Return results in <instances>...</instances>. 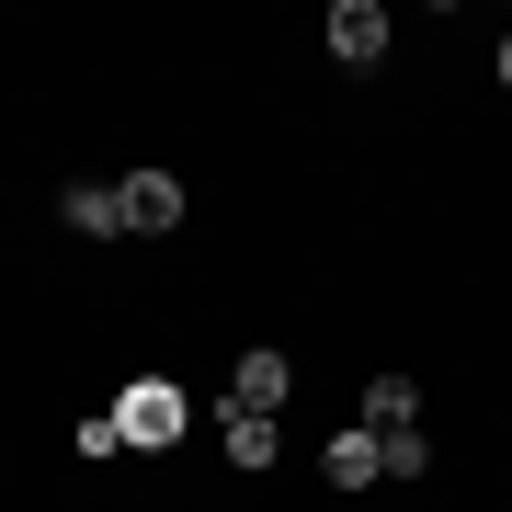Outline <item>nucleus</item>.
Instances as JSON below:
<instances>
[{"label":"nucleus","instance_id":"nucleus-1","mask_svg":"<svg viewBox=\"0 0 512 512\" xmlns=\"http://www.w3.org/2000/svg\"><path fill=\"white\" fill-rule=\"evenodd\" d=\"M183 421H194V399H183L171 376H126V387H114V433L148 444V456H160V444H183Z\"/></svg>","mask_w":512,"mask_h":512},{"label":"nucleus","instance_id":"nucleus-2","mask_svg":"<svg viewBox=\"0 0 512 512\" xmlns=\"http://www.w3.org/2000/svg\"><path fill=\"white\" fill-rule=\"evenodd\" d=\"M330 57H342V69H376L387 57V12L376 0H330Z\"/></svg>","mask_w":512,"mask_h":512},{"label":"nucleus","instance_id":"nucleus-3","mask_svg":"<svg viewBox=\"0 0 512 512\" xmlns=\"http://www.w3.org/2000/svg\"><path fill=\"white\" fill-rule=\"evenodd\" d=\"M285 387H296V365H285L274 342H262V353H239V376H228V410H262V421H274V410H285Z\"/></svg>","mask_w":512,"mask_h":512},{"label":"nucleus","instance_id":"nucleus-4","mask_svg":"<svg viewBox=\"0 0 512 512\" xmlns=\"http://www.w3.org/2000/svg\"><path fill=\"white\" fill-rule=\"evenodd\" d=\"M319 478H330V490H376V478H387V444L365 433V421H353V433H330V456H319Z\"/></svg>","mask_w":512,"mask_h":512},{"label":"nucleus","instance_id":"nucleus-5","mask_svg":"<svg viewBox=\"0 0 512 512\" xmlns=\"http://www.w3.org/2000/svg\"><path fill=\"white\" fill-rule=\"evenodd\" d=\"M114 194H126V228H148V239L183 228V183H171V171H126Z\"/></svg>","mask_w":512,"mask_h":512},{"label":"nucleus","instance_id":"nucleus-6","mask_svg":"<svg viewBox=\"0 0 512 512\" xmlns=\"http://www.w3.org/2000/svg\"><path fill=\"white\" fill-rule=\"evenodd\" d=\"M57 217H69L80 239H126V194H114V183H69V194H57Z\"/></svg>","mask_w":512,"mask_h":512},{"label":"nucleus","instance_id":"nucleus-7","mask_svg":"<svg viewBox=\"0 0 512 512\" xmlns=\"http://www.w3.org/2000/svg\"><path fill=\"white\" fill-rule=\"evenodd\" d=\"M365 433H421V387L410 376H376L365 387Z\"/></svg>","mask_w":512,"mask_h":512},{"label":"nucleus","instance_id":"nucleus-8","mask_svg":"<svg viewBox=\"0 0 512 512\" xmlns=\"http://www.w3.org/2000/svg\"><path fill=\"white\" fill-rule=\"evenodd\" d=\"M274 456H285L274 421H262V410H228V467H274Z\"/></svg>","mask_w":512,"mask_h":512},{"label":"nucleus","instance_id":"nucleus-9","mask_svg":"<svg viewBox=\"0 0 512 512\" xmlns=\"http://www.w3.org/2000/svg\"><path fill=\"white\" fill-rule=\"evenodd\" d=\"M387 444V478H421V467H433V444H421V433H376Z\"/></svg>","mask_w":512,"mask_h":512},{"label":"nucleus","instance_id":"nucleus-10","mask_svg":"<svg viewBox=\"0 0 512 512\" xmlns=\"http://www.w3.org/2000/svg\"><path fill=\"white\" fill-rule=\"evenodd\" d=\"M501 92H512V35H501Z\"/></svg>","mask_w":512,"mask_h":512}]
</instances>
